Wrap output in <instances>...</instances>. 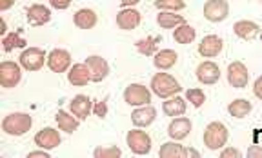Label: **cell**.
Here are the masks:
<instances>
[{"label": "cell", "instance_id": "cell-1", "mask_svg": "<svg viewBox=\"0 0 262 158\" xmlns=\"http://www.w3.org/2000/svg\"><path fill=\"white\" fill-rule=\"evenodd\" d=\"M33 126V118L28 113H11L2 120V131L9 137H22Z\"/></svg>", "mask_w": 262, "mask_h": 158}, {"label": "cell", "instance_id": "cell-2", "mask_svg": "<svg viewBox=\"0 0 262 158\" xmlns=\"http://www.w3.org/2000/svg\"><path fill=\"white\" fill-rule=\"evenodd\" d=\"M149 87H151V91L159 98L175 97L177 93L182 91L179 80L173 78L171 75H168V73H157L155 77L151 78V85H149Z\"/></svg>", "mask_w": 262, "mask_h": 158}, {"label": "cell", "instance_id": "cell-3", "mask_svg": "<svg viewBox=\"0 0 262 158\" xmlns=\"http://www.w3.org/2000/svg\"><path fill=\"white\" fill-rule=\"evenodd\" d=\"M228 129L222 122H211L204 131V146L211 151L222 149L228 142Z\"/></svg>", "mask_w": 262, "mask_h": 158}, {"label": "cell", "instance_id": "cell-4", "mask_svg": "<svg viewBox=\"0 0 262 158\" xmlns=\"http://www.w3.org/2000/svg\"><path fill=\"white\" fill-rule=\"evenodd\" d=\"M124 100H126V104L135 105V107L147 105L151 102V91L142 84H129L124 91Z\"/></svg>", "mask_w": 262, "mask_h": 158}, {"label": "cell", "instance_id": "cell-5", "mask_svg": "<svg viewBox=\"0 0 262 158\" xmlns=\"http://www.w3.org/2000/svg\"><path fill=\"white\" fill-rule=\"evenodd\" d=\"M22 80V69L15 62H2L0 64V85L6 89H11L15 85H18V82Z\"/></svg>", "mask_w": 262, "mask_h": 158}, {"label": "cell", "instance_id": "cell-6", "mask_svg": "<svg viewBox=\"0 0 262 158\" xmlns=\"http://www.w3.org/2000/svg\"><path fill=\"white\" fill-rule=\"evenodd\" d=\"M44 62H48V55L40 48H28L20 55V65L26 71H38Z\"/></svg>", "mask_w": 262, "mask_h": 158}, {"label": "cell", "instance_id": "cell-7", "mask_svg": "<svg viewBox=\"0 0 262 158\" xmlns=\"http://www.w3.org/2000/svg\"><path fill=\"white\" fill-rule=\"evenodd\" d=\"M126 142L135 154H147L151 151V138H149L147 133H144V131L139 129L129 131L126 137Z\"/></svg>", "mask_w": 262, "mask_h": 158}, {"label": "cell", "instance_id": "cell-8", "mask_svg": "<svg viewBox=\"0 0 262 158\" xmlns=\"http://www.w3.org/2000/svg\"><path fill=\"white\" fill-rule=\"evenodd\" d=\"M229 15V6L226 0H208L204 4V16L206 20L217 24V22L226 20Z\"/></svg>", "mask_w": 262, "mask_h": 158}, {"label": "cell", "instance_id": "cell-9", "mask_svg": "<svg viewBox=\"0 0 262 158\" xmlns=\"http://www.w3.org/2000/svg\"><path fill=\"white\" fill-rule=\"evenodd\" d=\"M71 65V55L66 49H53L48 55V67L53 73H64Z\"/></svg>", "mask_w": 262, "mask_h": 158}, {"label": "cell", "instance_id": "cell-10", "mask_svg": "<svg viewBox=\"0 0 262 158\" xmlns=\"http://www.w3.org/2000/svg\"><path fill=\"white\" fill-rule=\"evenodd\" d=\"M228 82L237 89H242L248 85L250 82V73H248V67H246L242 62H233L229 64L228 67Z\"/></svg>", "mask_w": 262, "mask_h": 158}, {"label": "cell", "instance_id": "cell-11", "mask_svg": "<svg viewBox=\"0 0 262 158\" xmlns=\"http://www.w3.org/2000/svg\"><path fill=\"white\" fill-rule=\"evenodd\" d=\"M62 142L60 138V133H58L57 129H53V127H44V129H40L37 134H35V144H37L40 149H55V147H58Z\"/></svg>", "mask_w": 262, "mask_h": 158}, {"label": "cell", "instance_id": "cell-12", "mask_svg": "<svg viewBox=\"0 0 262 158\" xmlns=\"http://www.w3.org/2000/svg\"><path fill=\"white\" fill-rule=\"evenodd\" d=\"M196 78L199 82L204 85H211L217 84L219 78H221V69L215 62H202L199 67H196Z\"/></svg>", "mask_w": 262, "mask_h": 158}, {"label": "cell", "instance_id": "cell-13", "mask_svg": "<svg viewBox=\"0 0 262 158\" xmlns=\"http://www.w3.org/2000/svg\"><path fill=\"white\" fill-rule=\"evenodd\" d=\"M86 64L91 71V80L93 82H102L104 78L110 75V64L106 62V58L98 57V55H91V57H88Z\"/></svg>", "mask_w": 262, "mask_h": 158}, {"label": "cell", "instance_id": "cell-14", "mask_svg": "<svg viewBox=\"0 0 262 158\" xmlns=\"http://www.w3.org/2000/svg\"><path fill=\"white\" fill-rule=\"evenodd\" d=\"M157 118V111L155 107H151V105H140V107H137L133 113H131V122H133V126L137 127H147L151 126L153 122H155Z\"/></svg>", "mask_w": 262, "mask_h": 158}, {"label": "cell", "instance_id": "cell-15", "mask_svg": "<svg viewBox=\"0 0 262 158\" xmlns=\"http://www.w3.org/2000/svg\"><path fill=\"white\" fill-rule=\"evenodd\" d=\"M222 48H224V42H222L221 37H217V35H208V37L202 38V42L199 44V53H201L204 58H213L222 51Z\"/></svg>", "mask_w": 262, "mask_h": 158}, {"label": "cell", "instance_id": "cell-16", "mask_svg": "<svg viewBox=\"0 0 262 158\" xmlns=\"http://www.w3.org/2000/svg\"><path fill=\"white\" fill-rule=\"evenodd\" d=\"M70 111L78 118V120H86L88 115L93 111V100L86 95H77L70 102Z\"/></svg>", "mask_w": 262, "mask_h": 158}, {"label": "cell", "instance_id": "cell-17", "mask_svg": "<svg viewBox=\"0 0 262 158\" xmlns=\"http://www.w3.org/2000/svg\"><path fill=\"white\" fill-rule=\"evenodd\" d=\"M68 80L70 84L77 85V87H82V85H88L91 80V71L88 67V64H75L73 67L70 69V73H68Z\"/></svg>", "mask_w": 262, "mask_h": 158}, {"label": "cell", "instance_id": "cell-18", "mask_svg": "<svg viewBox=\"0 0 262 158\" xmlns=\"http://www.w3.org/2000/svg\"><path fill=\"white\" fill-rule=\"evenodd\" d=\"M189 131H191V120L182 118V117H177L168 127L169 138H171V140H177V142H179V140H184V138L189 134Z\"/></svg>", "mask_w": 262, "mask_h": 158}, {"label": "cell", "instance_id": "cell-19", "mask_svg": "<svg viewBox=\"0 0 262 158\" xmlns=\"http://www.w3.org/2000/svg\"><path fill=\"white\" fill-rule=\"evenodd\" d=\"M140 24V13L137 9L124 8L122 11L117 15V26L124 31H129V29H135Z\"/></svg>", "mask_w": 262, "mask_h": 158}, {"label": "cell", "instance_id": "cell-20", "mask_svg": "<svg viewBox=\"0 0 262 158\" xmlns=\"http://www.w3.org/2000/svg\"><path fill=\"white\" fill-rule=\"evenodd\" d=\"M51 20V11L42 4H33L28 8V22L31 26H44Z\"/></svg>", "mask_w": 262, "mask_h": 158}, {"label": "cell", "instance_id": "cell-21", "mask_svg": "<svg viewBox=\"0 0 262 158\" xmlns=\"http://www.w3.org/2000/svg\"><path fill=\"white\" fill-rule=\"evenodd\" d=\"M177 60H179V55L173 49H160V51L155 53L153 64L160 71H166V69H171L177 64Z\"/></svg>", "mask_w": 262, "mask_h": 158}, {"label": "cell", "instance_id": "cell-22", "mask_svg": "<svg viewBox=\"0 0 262 158\" xmlns=\"http://www.w3.org/2000/svg\"><path fill=\"white\" fill-rule=\"evenodd\" d=\"M55 122H57V126L60 131H66V133H75L80 126V120L75 117L73 113H68V111H58L55 115Z\"/></svg>", "mask_w": 262, "mask_h": 158}, {"label": "cell", "instance_id": "cell-23", "mask_svg": "<svg viewBox=\"0 0 262 158\" xmlns=\"http://www.w3.org/2000/svg\"><path fill=\"white\" fill-rule=\"evenodd\" d=\"M233 31L238 38H242V40H253V38L258 35V31H260V28L251 20H238V22H235Z\"/></svg>", "mask_w": 262, "mask_h": 158}, {"label": "cell", "instance_id": "cell-24", "mask_svg": "<svg viewBox=\"0 0 262 158\" xmlns=\"http://www.w3.org/2000/svg\"><path fill=\"white\" fill-rule=\"evenodd\" d=\"M73 22H75V26L80 29H93L95 26H97V13L88 8L78 9V11L75 13Z\"/></svg>", "mask_w": 262, "mask_h": 158}, {"label": "cell", "instance_id": "cell-25", "mask_svg": "<svg viewBox=\"0 0 262 158\" xmlns=\"http://www.w3.org/2000/svg\"><path fill=\"white\" fill-rule=\"evenodd\" d=\"M186 100L184 98H180V97H169L168 100L162 104V109L164 113L168 115V117H182V115L186 113Z\"/></svg>", "mask_w": 262, "mask_h": 158}, {"label": "cell", "instance_id": "cell-26", "mask_svg": "<svg viewBox=\"0 0 262 158\" xmlns=\"http://www.w3.org/2000/svg\"><path fill=\"white\" fill-rule=\"evenodd\" d=\"M162 42L160 37H146L137 40L135 48L140 55H146V57H155V53L159 51V44Z\"/></svg>", "mask_w": 262, "mask_h": 158}, {"label": "cell", "instance_id": "cell-27", "mask_svg": "<svg viewBox=\"0 0 262 158\" xmlns=\"http://www.w3.org/2000/svg\"><path fill=\"white\" fill-rule=\"evenodd\" d=\"M184 16L182 15H175L171 11H160L157 15V24L164 29H173V28H179V26L184 24Z\"/></svg>", "mask_w": 262, "mask_h": 158}, {"label": "cell", "instance_id": "cell-28", "mask_svg": "<svg viewBox=\"0 0 262 158\" xmlns=\"http://www.w3.org/2000/svg\"><path fill=\"white\" fill-rule=\"evenodd\" d=\"M251 109H253V105H251L250 100H246V98H237V100H233L231 104L228 105L229 115H231V117H235V118L248 117V115L251 113Z\"/></svg>", "mask_w": 262, "mask_h": 158}, {"label": "cell", "instance_id": "cell-29", "mask_svg": "<svg viewBox=\"0 0 262 158\" xmlns=\"http://www.w3.org/2000/svg\"><path fill=\"white\" fill-rule=\"evenodd\" d=\"M196 37V31L193 26L189 24H182L179 26V28H175V33H173V38H175L179 44H191L193 40H195Z\"/></svg>", "mask_w": 262, "mask_h": 158}, {"label": "cell", "instance_id": "cell-30", "mask_svg": "<svg viewBox=\"0 0 262 158\" xmlns=\"http://www.w3.org/2000/svg\"><path fill=\"white\" fill-rule=\"evenodd\" d=\"M26 38L22 37L20 31H13V33H8L4 38H2V48H4L6 53L13 51V49L16 48H26Z\"/></svg>", "mask_w": 262, "mask_h": 158}, {"label": "cell", "instance_id": "cell-31", "mask_svg": "<svg viewBox=\"0 0 262 158\" xmlns=\"http://www.w3.org/2000/svg\"><path fill=\"white\" fill-rule=\"evenodd\" d=\"M159 156L162 158H182L186 156V149L180 144L175 142H166L160 146V151H159Z\"/></svg>", "mask_w": 262, "mask_h": 158}, {"label": "cell", "instance_id": "cell-32", "mask_svg": "<svg viewBox=\"0 0 262 158\" xmlns=\"http://www.w3.org/2000/svg\"><path fill=\"white\" fill-rule=\"evenodd\" d=\"M155 8L160 11H180V9L186 8L184 0H155Z\"/></svg>", "mask_w": 262, "mask_h": 158}, {"label": "cell", "instance_id": "cell-33", "mask_svg": "<svg viewBox=\"0 0 262 158\" xmlns=\"http://www.w3.org/2000/svg\"><path fill=\"white\" fill-rule=\"evenodd\" d=\"M93 156L97 158H119L122 156V151L117 146H107V147H97L93 151Z\"/></svg>", "mask_w": 262, "mask_h": 158}, {"label": "cell", "instance_id": "cell-34", "mask_svg": "<svg viewBox=\"0 0 262 158\" xmlns=\"http://www.w3.org/2000/svg\"><path fill=\"white\" fill-rule=\"evenodd\" d=\"M186 100L191 102L193 107H201L206 102V95L202 89H188L186 91Z\"/></svg>", "mask_w": 262, "mask_h": 158}, {"label": "cell", "instance_id": "cell-35", "mask_svg": "<svg viewBox=\"0 0 262 158\" xmlns=\"http://www.w3.org/2000/svg\"><path fill=\"white\" fill-rule=\"evenodd\" d=\"M93 113H95V117H98V118L106 117V115H107V98L95 102V104H93Z\"/></svg>", "mask_w": 262, "mask_h": 158}, {"label": "cell", "instance_id": "cell-36", "mask_svg": "<svg viewBox=\"0 0 262 158\" xmlns=\"http://www.w3.org/2000/svg\"><path fill=\"white\" fill-rule=\"evenodd\" d=\"M242 153L235 147H226L224 151L221 153V158H241Z\"/></svg>", "mask_w": 262, "mask_h": 158}, {"label": "cell", "instance_id": "cell-37", "mask_svg": "<svg viewBox=\"0 0 262 158\" xmlns=\"http://www.w3.org/2000/svg\"><path fill=\"white\" fill-rule=\"evenodd\" d=\"M49 4H51V8H55V9H68L70 8V4H71V0H49Z\"/></svg>", "mask_w": 262, "mask_h": 158}, {"label": "cell", "instance_id": "cell-38", "mask_svg": "<svg viewBox=\"0 0 262 158\" xmlns=\"http://www.w3.org/2000/svg\"><path fill=\"white\" fill-rule=\"evenodd\" d=\"M248 158H262V146H251L248 149Z\"/></svg>", "mask_w": 262, "mask_h": 158}, {"label": "cell", "instance_id": "cell-39", "mask_svg": "<svg viewBox=\"0 0 262 158\" xmlns=\"http://www.w3.org/2000/svg\"><path fill=\"white\" fill-rule=\"evenodd\" d=\"M253 93L257 98H260L262 100V77H258L257 80H255V85H253Z\"/></svg>", "mask_w": 262, "mask_h": 158}, {"label": "cell", "instance_id": "cell-40", "mask_svg": "<svg viewBox=\"0 0 262 158\" xmlns=\"http://www.w3.org/2000/svg\"><path fill=\"white\" fill-rule=\"evenodd\" d=\"M28 158H49L48 149H40V151H31L28 154Z\"/></svg>", "mask_w": 262, "mask_h": 158}, {"label": "cell", "instance_id": "cell-41", "mask_svg": "<svg viewBox=\"0 0 262 158\" xmlns=\"http://www.w3.org/2000/svg\"><path fill=\"white\" fill-rule=\"evenodd\" d=\"M16 0H0V11H8L9 8L15 6Z\"/></svg>", "mask_w": 262, "mask_h": 158}, {"label": "cell", "instance_id": "cell-42", "mask_svg": "<svg viewBox=\"0 0 262 158\" xmlns=\"http://www.w3.org/2000/svg\"><path fill=\"white\" fill-rule=\"evenodd\" d=\"M120 2V6L122 8H133V6H137L140 2V0H119Z\"/></svg>", "mask_w": 262, "mask_h": 158}, {"label": "cell", "instance_id": "cell-43", "mask_svg": "<svg viewBox=\"0 0 262 158\" xmlns=\"http://www.w3.org/2000/svg\"><path fill=\"white\" fill-rule=\"evenodd\" d=\"M186 156H188V158H199V156H201V153L189 147V149H186Z\"/></svg>", "mask_w": 262, "mask_h": 158}, {"label": "cell", "instance_id": "cell-44", "mask_svg": "<svg viewBox=\"0 0 262 158\" xmlns=\"http://www.w3.org/2000/svg\"><path fill=\"white\" fill-rule=\"evenodd\" d=\"M8 26H6V20L4 18H2V22H0V35H2V37H6V35H8Z\"/></svg>", "mask_w": 262, "mask_h": 158}, {"label": "cell", "instance_id": "cell-45", "mask_svg": "<svg viewBox=\"0 0 262 158\" xmlns=\"http://www.w3.org/2000/svg\"><path fill=\"white\" fill-rule=\"evenodd\" d=\"M260 38H262V33H260Z\"/></svg>", "mask_w": 262, "mask_h": 158}, {"label": "cell", "instance_id": "cell-46", "mask_svg": "<svg viewBox=\"0 0 262 158\" xmlns=\"http://www.w3.org/2000/svg\"><path fill=\"white\" fill-rule=\"evenodd\" d=\"M260 2H262V0H260Z\"/></svg>", "mask_w": 262, "mask_h": 158}]
</instances>
